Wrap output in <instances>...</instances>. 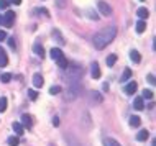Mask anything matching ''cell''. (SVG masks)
I'll use <instances>...</instances> for the list:
<instances>
[{
	"instance_id": "obj_43",
	"label": "cell",
	"mask_w": 156,
	"mask_h": 146,
	"mask_svg": "<svg viewBox=\"0 0 156 146\" xmlns=\"http://www.w3.org/2000/svg\"><path fill=\"white\" fill-rule=\"evenodd\" d=\"M153 146H156V138H155V139H153Z\"/></svg>"
},
{
	"instance_id": "obj_16",
	"label": "cell",
	"mask_w": 156,
	"mask_h": 146,
	"mask_svg": "<svg viewBox=\"0 0 156 146\" xmlns=\"http://www.w3.org/2000/svg\"><path fill=\"white\" fill-rule=\"evenodd\" d=\"M136 15H138L140 18H141V20H145V18H148V15H149V12L146 10L145 7H140L138 10H136Z\"/></svg>"
},
{
	"instance_id": "obj_44",
	"label": "cell",
	"mask_w": 156,
	"mask_h": 146,
	"mask_svg": "<svg viewBox=\"0 0 156 146\" xmlns=\"http://www.w3.org/2000/svg\"><path fill=\"white\" fill-rule=\"evenodd\" d=\"M141 2H143V0H141Z\"/></svg>"
},
{
	"instance_id": "obj_30",
	"label": "cell",
	"mask_w": 156,
	"mask_h": 146,
	"mask_svg": "<svg viewBox=\"0 0 156 146\" xmlns=\"http://www.w3.org/2000/svg\"><path fill=\"white\" fill-rule=\"evenodd\" d=\"M141 99H148V100H151L153 99V92H151V90H143V97H141Z\"/></svg>"
},
{
	"instance_id": "obj_39",
	"label": "cell",
	"mask_w": 156,
	"mask_h": 146,
	"mask_svg": "<svg viewBox=\"0 0 156 146\" xmlns=\"http://www.w3.org/2000/svg\"><path fill=\"white\" fill-rule=\"evenodd\" d=\"M5 38H7V33H5L4 30H0V41H4Z\"/></svg>"
},
{
	"instance_id": "obj_6",
	"label": "cell",
	"mask_w": 156,
	"mask_h": 146,
	"mask_svg": "<svg viewBox=\"0 0 156 146\" xmlns=\"http://www.w3.org/2000/svg\"><path fill=\"white\" fill-rule=\"evenodd\" d=\"M89 102L94 103V105H100V103L104 102V97L100 92H90V95H89Z\"/></svg>"
},
{
	"instance_id": "obj_22",
	"label": "cell",
	"mask_w": 156,
	"mask_h": 146,
	"mask_svg": "<svg viewBox=\"0 0 156 146\" xmlns=\"http://www.w3.org/2000/svg\"><path fill=\"white\" fill-rule=\"evenodd\" d=\"M140 123H141V120H140V117H130V125L133 126V128H136V126H140Z\"/></svg>"
},
{
	"instance_id": "obj_19",
	"label": "cell",
	"mask_w": 156,
	"mask_h": 146,
	"mask_svg": "<svg viewBox=\"0 0 156 146\" xmlns=\"http://www.w3.org/2000/svg\"><path fill=\"white\" fill-rule=\"evenodd\" d=\"M90 72H92V77L94 79H99L100 77V69H99V64H97V62H94V64H92V71H90Z\"/></svg>"
},
{
	"instance_id": "obj_28",
	"label": "cell",
	"mask_w": 156,
	"mask_h": 146,
	"mask_svg": "<svg viewBox=\"0 0 156 146\" xmlns=\"http://www.w3.org/2000/svg\"><path fill=\"white\" fill-rule=\"evenodd\" d=\"M0 81L4 82V84H7V82H10V81H12V74H8V72H5V74H2V76H0Z\"/></svg>"
},
{
	"instance_id": "obj_26",
	"label": "cell",
	"mask_w": 156,
	"mask_h": 146,
	"mask_svg": "<svg viewBox=\"0 0 156 146\" xmlns=\"http://www.w3.org/2000/svg\"><path fill=\"white\" fill-rule=\"evenodd\" d=\"M58 66H59L61 69H66V68H68V59L63 56L61 59H58Z\"/></svg>"
},
{
	"instance_id": "obj_25",
	"label": "cell",
	"mask_w": 156,
	"mask_h": 146,
	"mask_svg": "<svg viewBox=\"0 0 156 146\" xmlns=\"http://www.w3.org/2000/svg\"><path fill=\"white\" fill-rule=\"evenodd\" d=\"M13 130H15V133L17 135H23V126H21V123H13Z\"/></svg>"
},
{
	"instance_id": "obj_23",
	"label": "cell",
	"mask_w": 156,
	"mask_h": 146,
	"mask_svg": "<svg viewBox=\"0 0 156 146\" xmlns=\"http://www.w3.org/2000/svg\"><path fill=\"white\" fill-rule=\"evenodd\" d=\"M146 30V23H145V20H140L138 23H136V31L138 33H143Z\"/></svg>"
},
{
	"instance_id": "obj_36",
	"label": "cell",
	"mask_w": 156,
	"mask_h": 146,
	"mask_svg": "<svg viewBox=\"0 0 156 146\" xmlns=\"http://www.w3.org/2000/svg\"><path fill=\"white\" fill-rule=\"evenodd\" d=\"M35 13H43V15H46V17H48V15H50V12H48L46 8H36Z\"/></svg>"
},
{
	"instance_id": "obj_14",
	"label": "cell",
	"mask_w": 156,
	"mask_h": 146,
	"mask_svg": "<svg viewBox=\"0 0 156 146\" xmlns=\"http://www.w3.org/2000/svg\"><path fill=\"white\" fill-rule=\"evenodd\" d=\"M33 51H35V54H36V56H39V57L44 56V48H43L39 43H35V44H33Z\"/></svg>"
},
{
	"instance_id": "obj_41",
	"label": "cell",
	"mask_w": 156,
	"mask_h": 146,
	"mask_svg": "<svg viewBox=\"0 0 156 146\" xmlns=\"http://www.w3.org/2000/svg\"><path fill=\"white\" fill-rule=\"evenodd\" d=\"M12 4H15V5H20V4H21V0H12Z\"/></svg>"
},
{
	"instance_id": "obj_5",
	"label": "cell",
	"mask_w": 156,
	"mask_h": 146,
	"mask_svg": "<svg viewBox=\"0 0 156 146\" xmlns=\"http://www.w3.org/2000/svg\"><path fill=\"white\" fill-rule=\"evenodd\" d=\"M13 18H15V13H13V12H7L4 17L0 18V22H2V25H4L5 28H10L12 23H13Z\"/></svg>"
},
{
	"instance_id": "obj_31",
	"label": "cell",
	"mask_w": 156,
	"mask_h": 146,
	"mask_svg": "<svg viewBox=\"0 0 156 146\" xmlns=\"http://www.w3.org/2000/svg\"><path fill=\"white\" fill-rule=\"evenodd\" d=\"M59 92H61V87H59V86H53V87L50 89V94H51V95H56V94H59Z\"/></svg>"
},
{
	"instance_id": "obj_3",
	"label": "cell",
	"mask_w": 156,
	"mask_h": 146,
	"mask_svg": "<svg viewBox=\"0 0 156 146\" xmlns=\"http://www.w3.org/2000/svg\"><path fill=\"white\" fill-rule=\"evenodd\" d=\"M79 94H81V82H68V90L64 94V100L72 102L79 97Z\"/></svg>"
},
{
	"instance_id": "obj_21",
	"label": "cell",
	"mask_w": 156,
	"mask_h": 146,
	"mask_svg": "<svg viewBox=\"0 0 156 146\" xmlns=\"http://www.w3.org/2000/svg\"><path fill=\"white\" fill-rule=\"evenodd\" d=\"M130 77H131V71L127 68V69L123 71V74H122V77H120V82H127Z\"/></svg>"
},
{
	"instance_id": "obj_15",
	"label": "cell",
	"mask_w": 156,
	"mask_h": 146,
	"mask_svg": "<svg viewBox=\"0 0 156 146\" xmlns=\"http://www.w3.org/2000/svg\"><path fill=\"white\" fill-rule=\"evenodd\" d=\"M133 107H135L136 110H143V108H145V102H143L141 97H136V99H135V102H133Z\"/></svg>"
},
{
	"instance_id": "obj_42",
	"label": "cell",
	"mask_w": 156,
	"mask_h": 146,
	"mask_svg": "<svg viewBox=\"0 0 156 146\" xmlns=\"http://www.w3.org/2000/svg\"><path fill=\"white\" fill-rule=\"evenodd\" d=\"M153 49H155V51H156V38H155V39H153Z\"/></svg>"
},
{
	"instance_id": "obj_20",
	"label": "cell",
	"mask_w": 156,
	"mask_h": 146,
	"mask_svg": "<svg viewBox=\"0 0 156 146\" xmlns=\"http://www.w3.org/2000/svg\"><path fill=\"white\" fill-rule=\"evenodd\" d=\"M130 57H131V61H133V62H140V61H141V56H140V53L138 51H131L130 53Z\"/></svg>"
},
{
	"instance_id": "obj_7",
	"label": "cell",
	"mask_w": 156,
	"mask_h": 146,
	"mask_svg": "<svg viewBox=\"0 0 156 146\" xmlns=\"http://www.w3.org/2000/svg\"><path fill=\"white\" fill-rule=\"evenodd\" d=\"M64 139H66L68 146H82V145H81V141H79L77 138H74L72 135H64Z\"/></svg>"
},
{
	"instance_id": "obj_1",
	"label": "cell",
	"mask_w": 156,
	"mask_h": 146,
	"mask_svg": "<svg viewBox=\"0 0 156 146\" xmlns=\"http://www.w3.org/2000/svg\"><path fill=\"white\" fill-rule=\"evenodd\" d=\"M117 36V28L115 26H110V28H104L94 36V46L97 49H104L107 44H110L114 41V38Z\"/></svg>"
},
{
	"instance_id": "obj_37",
	"label": "cell",
	"mask_w": 156,
	"mask_h": 146,
	"mask_svg": "<svg viewBox=\"0 0 156 146\" xmlns=\"http://www.w3.org/2000/svg\"><path fill=\"white\" fill-rule=\"evenodd\" d=\"M8 46H10L12 49H15V48H17V43H15V38H10V39H8Z\"/></svg>"
},
{
	"instance_id": "obj_12",
	"label": "cell",
	"mask_w": 156,
	"mask_h": 146,
	"mask_svg": "<svg viewBox=\"0 0 156 146\" xmlns=\"http://www.w3.org/2000/svg\"><path fill=\"white\" fill-rule=\"evenodd\" d=\"M53 38H56V43L59 44V46H63L66 41H64V38H63V35L59 33V30H53Z\"/></svg>"
},
{
	"instance_id": "obj_34",
	"label": "cell",
	"mask_w": 156,
	"mask_h": 146,
	"mask_svg": "<svg viewBox=\"0 0 156 146\" xmlns=\"http://www.w3.org/2000/svg\"><path fill=\"white\" fill-rule=\"evenodd\" d=\"M28 97L31 100H36L38 99V92H36V90H28Z\"/></svg>"
},
{
	"instance_id": "obj_10",
	"label": "cell",
	"mask_w": 156,
	"mask_h": 146,
	"mask_svg": "<svg viewBox=\"0 0 156 146\" xmlns=\"http://www.w3.org/2000/svg\"><path fill=\"white\" fill-rule=\"evenodd\" d=\"M43 84H44V81H43V76L36 72V74L33 76V86L39 89V87H43Z\"/></svg>"
},
{
	"instance_id": "obj_17",
	"label": "cell",
	"mask_w": 156,
	"mask_h": 146,
	"mask_svg": "<svg viewBox=\"0 0 156 146\" xmlns=\"http://www.w3.org/2000/svg\"><path fill=\"white\" fill-rule=\"evenodd\" d=\"M148 138H149V133L146 131V130H141V131H138V135H136V139H138V141H146Z\"/></svg>"
},
{
	"instance_id": "obj_8",
	"label": "cell",
	"mask_w": 156,
	"mask_h": 146,
	"mask_svg": "<svg viewBox=\"0 0 156 146\" xmlns=\"http://www.w3.org/2000/svg\"><path fill=\"white\" fill-rule=\"evenodd\" d=\"M136 89H138V84H136L135 81H131L130 84H127L125 86V94H128V95H131V94H135Z\"/></svg>"
},
{
	"instance_id": "obj_4",
	"label": "cell",
	"mask_w": 156,
	"mask_h": 146,
	"mask_svg": "<svg viewBox=\"0 0 156 146\" xmlns=\"http://www.w3.org/2000/svg\"><path fill=\"white\" fill-rule=\"evenodd\" d=\"M97 7H99V10H100V13L102 15H105V17H110L112 15V7H110L107 2H104V0H100V2H97Z\"/></svg>"
},
{
	"instance_id": "obj_33",
	"label": "cell",
	"mask_w": 156,
	"mask_h": 146,
	"mask_svg": "<svg viewBox=\"0 0 156 146\" xmlns=\"http://www.w3.org/2000/svg\"><path fill=\"white\" fill-rule=\"evenodd\" d=\"M8 5H10V2H8V0H0V10L8 8Z\"/></svg>"
},
{
	"instance_id": "obj_9",
	"label": "cell",
	"mask_w": 156,
	"mask_h": 146,
	"mask_svg": "<svg viewBox=\"0 0 156 146\" xmlns=\"http://www.w3.org/2000/svg\"><path fill=\"white\" fill-rule=\"evenodd\" d=\"M31 125H33V121L30 115H21V126L23 128H31Z\"/></svg>"
},
{
	"instance_id": "obj_2",
	"label": "cell",
	"mask_w": 156,
	"mask_h": 146,
	"mask_svg": "<svg viewBox=\"0 0 156 146\" xmlns=\"http://www.w3.org/2000/svg\"><path fill=\"white\" fill-rule=\"evenodd\" d=\"M68 82H81V77L84 74V69H82L81 64L77 62H72V64H68Z\"/></svg>"
},
{
	"instance_id": "obj_24",
	"label": "cell",
	"mask_w": 156,
	"mask_h": 146,
	"mask_svg": "<svg viewBox=\"0 0 156 146\" xmlns=\"http://www.w3.org/2000/svg\"><path fill=\"white\" fill-rule=\"evenodd\" d=\"M7 141H8V145L10 146H18L20 145V138H18V136H10Z\"/></svg>"
},
{
	"instance_id": "obj_32",
	"label": "cell",
	"mask_w": 156,
	"mask_h": 146,
	"mask_svg": "<svg viewBox=\"0 0 156 146\" xmlns=\"http://www.w3.org/2000/svg\"><path fill=\"white\" fill-rule=\"evenodd\" d=\"M84 123H85V128H90V117H89L87 112L84 113Z\"/></svg>"
},
{
	"instance_id": "obj_38",
	"label": "cell",
	"mask_w": 156,
	"mask_h": 146,
	"mask_svg": "<svg viewBox=\"0 0 156 146\" xmlns=\"http://www.w3.org/2000/svg\"><path fill=\"white\" fill-rule=\"evenodd\" d=\"M56 5L59 8H64V7H66V0H56Z\"/></svg>"
},
{
	"instance_id": "obj_40",
	"label": "cell",
	"mask_w": 156,
	"mask_h": 146,
	"mask_svg": "<svg viewBox=\"0 0 156 146\" xmlns=\"http://www.w3.org/2000/svg\"><path fill=\"white\" fill-rule=\"evenodd\" d=\"M53 125H54V126H58V125H59V120H58V117L53 118Z\"/></svg>"
},
{
	"instance_id": "obj_18",
	"label": "cell",
	"mask_w": 156,
	"mask_h": 146,
	"mask_svg": "<svg viewBox=\"0 0 156 146\" xmlns=\"http://www.w3.org/2000/svg\"><path fill=\"white\" fill-rule=\"evenodd\" d=\"M104 146H122V145L114 138H105L104 139Z\"/></svg>"
},
{
	"instance_id": "obj_11",
	"label": "cell",
	"mask_w": 156,
	"mask_h": 146,
	"mask_svg": "<svg viewBox=\"0 0 156 146\" xmlns=\"http://www.w3.org/2000/svg\"><path fill=\"white\" fill-rule=\"evenodd\" d=\"M8 64V57H7V53L4 51V48L0 46V68H5Z\"/></svg>"
},
{
	"instance_id": "obj_29",
	"label": "cell",
	"mask_w": 156,
	"mask_h": 146,
	"mask_svg": "<svg viewBox=\"0 0 156 146\" xmlns=\"http://www.w3.org/2000/svg\"><path fill=\"white\" fill-rule=\"evenodd\" d=\"M7 110V97H2L0 99V112H5Z\"/></svg>"
},
{
	"instance_id": "obj_35",
	"label": "cell",
	"mask_w": 156,
	"mask_h": 146,
	"mask_svg": "<svg viewBox=\"0 0 156 146\" xmlns=\"http://www.w3.org/2000/svg\"><path fill=\"white\" fill-rule=\"evenodd\" d=\"M146 79H148V82L151 84V86H156V77L153 74H148V76H146Z\"/></svg>"
},
{
	"instance_id": "obj_27",
	"label": "cell",
	"mask_w": 156,
	"mask_h": 146,
	"mask_svg": "<svg viewBox=\"0 0 156 146\" xmlns=\"http://www.w3.org/2000/svg\"><path fill=\"white\" fill-rule=\"evenodd\" d=\"M115 62H117V56H115V54H110V56L107 57V66H114Z\"/></svg>"
},
{
	"instance_id": "obj_13",
	"label": "cell",
	"mask_w": 156,
	"mask_h": 146,
	"mask_svg": "<svg viewBox=\"0 0 156 146\" xmlns=\"http://www.w3.org/2000/svg\"><path fill=\"white\" fill-rule=\"evenodd\" d=\"M61 57H63V51H61L59 48H53V49H51V59L58 61V59H61Z\"/></svg>"
}]
</instances>
